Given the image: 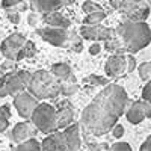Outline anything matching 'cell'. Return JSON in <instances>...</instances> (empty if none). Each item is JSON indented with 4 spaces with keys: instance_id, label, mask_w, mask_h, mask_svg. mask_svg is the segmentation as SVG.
Listing matches in <instances>:
<instances>
[{
    "instance_id": "6da1fadb",
    "label": "cell",
    "mask_w": 151,
    "mask_h": 151,
    "mask_svg": "<svg viewBox=\"0 0 151 151\" xmlns=\"http://www.w3.org/2000/svg\"><path fill=\"white\" fill-rule=\"evenodd\" d=\"M129 104L127 92L119 85L107 83L101 92L88 104L82 113L80 127L92 136H103L110 132Z\"/></svg>"
},
{
    "instance_id": "7a4b0ae2",
    "label": "cell",
    "mask_w": 151,
    "mask_h": 151,
    "mask_svg": "<svg viewBox=\"0 0 151 151\" xmlns=\"http://www.w3.org/2000/svg\"><path fill=\"white\" fill-rule=\"evenodd\" d=\"M116 35L119 36L121 42L124 44L125 52L130 55L137 53L139 50L145 48L151 41L150 27L145 21L125 20L118 26Z\"/></svg>"
},
{
    "instance_id": "3957f363",
    "label": "cell",
    "mask_w": 151,
    "mask_h": 151,
    "mask_svg": "<svg viewBox=\"0 0 151 151\" xmlns=\"http://www.w3.org/2000/svg\"><path fill=\"white\" fill-rule=\"evenodd\" d=\"M40 145L41 151H82L80 127L77 124H70L65 129L47 134Z\"/></svg>"
},
{
    "instance_id": "277c9868",
    "label": "cell",
    "mask_w": 151,
    "mask_h": 151,
    "mask_svg": "<svg viewBox=\"0 0 151 151\" xmlns=\"http://www.w3.org/2000/svg\"><path fill=\"white\" fill-rule=\"evenodd\" d=\"M59 86L60 82L52 74V71L38 70L32 73L30 82L26 89L36 100H48V98H56L60 94Z\"/></svg>"
},
{
    "instance_id": "5b68a950",
    "label": "cell",
    "mask_w": 151,
    "mask_h": 151,
    "mask_svg": "<svg viewBox=\"0 0 151 151\" xmlns=\"http://www.w3.org/2000/svg\"><path fill=\"white\" fill-rule=\"evenodd\" d=\"M30 121L36 127V130L42 132L44 134H50L58 130L55 106L48 103H38L30 115Z\"/></svg>"
},
{
    "instance_id": "8992f818",
    "label": "cell",
    "mask_w": 151,
    "mask_h": 151,
    "mask_svg": "<svg viewBox=\"0 0 151 151\" xmlns=\"http://www.w3.org/2000/svg\"><path fill=\"white\" fill-rule=\"evenodd\" d=\"M32 77V73L29 71H11L3 74L0 79V98L8 95H15L20 91H24L27 88Z\"/></svg>"
},
{
    "instance_id": "52a82bcc",
    "label": "cell",
    "mask_w": 151,
    "mask_h": 151,
    "mask_svg": "<svg viewBox=\"0 0 151 151\" xmlns=\"http://www.w3.org/2000/svg\"><path fill=\"white\" fill-rule=\"evenodd\" d=\"M118 9L125 15V18L132 21H145L150 15V5H147L144 0H141V2H124V0H119Z\"/></svg>"
},
{
    "instance_id": "ba28073f",
    "label": "cell",
    "mask_w": 151,
    "mask_h": 151,
    "mask_svg": "<svg viewBox=\"0 0 151 151\" xmlns=\"http://www.w3.org/2000/svg\"><path fill=\"white\" fill-rule=\"evenodd\" d=\"M27 40L24 38V35L21 33H12L9 35L6 40H3L2 45H0V52L2 55L6 58V59H11V60H15L18 59V55L21 52V48L24 45Z\"/></svg>"
},
{
    "instance_id": "9c48e42d",
    "label": "cell",
    "mask_w": 151,
    "mask_h": 151,
    "mask_svg": "<svg viewBox=\"0 0 151 151\" xmlns=\"http://www.w3.org/2000/svg\"><path fill=\"white\" fill-rule=\"evenodd\" d=\"M36 32H38V35H41V38L44 41H47L48 44L56 45V47H68V36H70L68 29L47 26V27H42V29H38Z\"/></svg>"
},
{
    "instance_id": "30bf717a",
    "label": "cell",
    "mask_w": 151,
    "mask_h": 151,
    "mask_svg": "<svg viewBox=\"0 0 151 151\" xmlns=\"http://www.w3.org/2000/svg\"><path fill=\"white\" fill-rule=\"evenodd\" d=\"M38 103L40 101H38L33 95H30L26 89L20 91L14 95V106H15L18 115L21 118H30L32 112H33V109L36 107Z\"/></svg>"
},
{
    "instance_id": "8fae6325",
    "label": "cell",
    "mask_w": 151,
    "mask_h": 151,
    "mask_svg": "<svg viewBox=\"0 0 151 151\" xmlns=\"http://www.w3.org/2000/svg\"><path fill=\"white\" fill-rule=\"evenodd\" d=\"M115 35H116L115 29L104 27L101 23L95 24V26H86V24H83L80 27V36L85 38V40H89V41H106Z\"/></svg>"
},
{
    "instance_id": "7c38bea8",
    "label": "cell",
    "mask_w": 151,
    "mask_h": 151,
    "mask_svg": "<svg viewBox=\"0 0 151 151\" xmlns=\"http://www.w3.org/2000/svg\"><path fill=\"white\" fill-rule=\"evenodd\" d=\"M127 112H125V116H127V121L132 124H139L147 118H151V103L150 101H133L130 103Z\"/></svg>"
},
{
    "instance_id": "4fadbf2b",
    "label": "cell",
    "mask_w": 151,
    "mask_h": 151,
    "mask_svg": "<svg viewBox=\"0 0 151 151\" xmlns=\"http://www.w3.org/2000/svg\"><path fill=\"white\" fill-rule=\"evenodd\" d=\"M104 73L112 79H116L124 73H127V59H125V55L124 53L112 55L104 65Z\"/></svg>"
},
{
    "instance_id": "5bb4252c",
    "label": "cell",
    "mask_w": 151,
    "mask_h": 151,
    "mask_svg": "<svg viewBox=\"0 0 151 151\" xmlns=\"http://www.w3.org/2000/svg\"><path fill=\"white\" fill-rule=\"evenodd\" d=\"M56 110V124H58V130L68 127L70 124L74 121V107L68 100H62L59 101L55 107Z\"/></svg>"
},
{
    "instance_id": "9a60e30c",
    "label": "cell",
    "mask_w": 151,
    "mask_h": 151,
    "mask_svg": "<svg viewBox=\"0 0 151 151\" xmlns=\"http://www.w3.org/2000/svg\"><path fill=\"white\" fill-rule=\"evenodd\" d=\"M36 134V127L32 124V121H23L14 125L12 129V141L15 144H21L24 141L35 137Z\"/></svg>"
},
{
    "instance_id": "2e32d148",
    "label": "cell",
    "mask_w": 151,
    "mask_h": 151,
    "mask_svg": "<svg viewBox=\"0 0 151 151\" xmlns=\"http://www.w3.org/2000/svg\"><path fill=\"white\" fill-rule=\"evenodd\" d=\"M42 20L47 26H52V27H60V29H68L71 26V21L62 15L60 12L58 11H53V12H45L42 14Z\"/></svg>"
},
{
    "instance_id": "e0dca14e",
    "label": "cell",
    "mask_w": 151,
    "mask_h": 151,
    "mask_svg": "<svg viewBox=\"0 0 151 151\" xmlns=\"http://www.w3.org/2000/svg\"><path fill=\"white\" fill-rule=\"evenodd\" d=\"M74 0H33L35 8L45 14V12H53V11H59L62 6H65L68 3H73Z\"/></svg>"
},
{
    "instance_id": "ac0fdd59",
    "label": "cell",
    "mask_w": 151,
    "mask_h": 151,
    "mask_svg": "<svg viewBox=\"0 0 151 151\" xmlns=\"http://www.w3.org/2000/svg\"><path fill=\"white\" fill-rule=\"evenodd\" d=\"M52 74L55 76V77L60 82V80H67V79H70V77H73V70H71V67L67 64V62H58V64H55L53 67H52Z\"/></svg>"
},
{
    "instance_id": "d6986e66",
    "label": "cell",
    "mask_w": 151,
    "mask_h": 151,
    "mask_svg": "<svg viewBox=\"0 0 151 151\" xmlns=\"http://www.w3.org/2000/svg\"><path fill=\"white\" fill-rule=\"evenodd\" d=\"M79 91V83L76 80V77L67 79V80H60V86H59V92L64 95V97H71L76 92Z\"/></svg>"
},
{
    "instance_id": "ffe728a7",
    "label": "cell",
    "mask_w": 151,
    "mask_h": 151,
    "mask_svg": "<svg viewBox=\"0 0 151 151\" xmlns=\"http://www.w3.org/2000/svg\"><path fill=\"white\" fill-rule=\"evenodd\" d=\"M104 48L107 50V52H115V53H124L125 52L124 44L121 42L118 35H115V36L109 38V40H106L104 41Z\"/></svg>"
},
{
    "instance_id": "44dd1931",
    "label": "cell",
    "mask_w": 151,
    "mask_h": 151,
    "mask_svg": "<svg viewBox=\"0 0 151 151\" xmlns=\"http://www.w3.org/2000/svg\"><path fill=\"white\" fill-rule=\"evenodd\" d=\"M104 18H106V12H104L103 9H100V11L86 14V17H85V20H83V24H86V26H95V24L101 23Z\"/></svg>"
},
{
    "instance_id": "7402d4cb",
    "label": "cell",
    "mask_w": 151,
    "mask_h": 151,
    "mask_svg": "<svg viewBox=\"0 0 151 151\" xmlns=\"http://www.w3.org/2000/svg\"><path fill=\"white\" fill-rule=\"evenodd\" d=\"M14 151H41V145L35 137H30V139L24 141L21 144H17Z\"/></svg>"
},
{
    "instance_id": "603a6c76",
    "label": "cell",
    "mask_w": 151,
    "mask_h": 151,
    "mask_svg": "<svg viewBox=\"0 0 151 151\" xmlns=\"http://www.w3.org/2000/svg\"><path fill=\"white\" fill-rule=\"evenodd\" d=\"M35 53H36V45H35V42L26 41V42H24V45H23V48H21L20 55H18L17 62L21 60V59H24V58H32V56H35Z\"/></svg>"
},
{
    "instance_id": "cb8c5ba5",
    "label": "cell",
    "mask_w": 151,
    "mask_h": 151,
    "mask_svg": "<svg viewBox=\"0 0 151 151\" xmlns=\"http://www.w3.org/2000/svg\"><path fill=\"white\" fill-rule=\"evenodd\" d=\"M9 118H11V110L9 106H0V132H5L9 125Z\"/></svg>"
},
{
    "instance_id": "d4e9b609",
    "label": "cell",
    "mask_w": 151,
    "mask_h": 151,
    "mask_svg": "<svg viewBox=\"0 0 151 151\" xmlns=\"http://www.w3.org/2000/svg\"><path fill=\"white\" fill-rule=\"evenodd\" d=\"M137 71H139V77L144 82H148L151 79V62H142V64H139Z\"/></svg>"
},
{
    "instance_id": "484cf974",
    "label": "cell",
    "mask_w": 151,
    "mask_h": 151,
    "mask_svg": "<svg viewBox=\"0 0 151 151\" xmlns=\"http://www.w3.org/2000/svg\"><path fill=\"white\" fill-rule=\"evenodd\" d=\"M82 9H83V12H86V14H89V12H95V11L103 9V8L100 6L98 3L92 2V0H86V2L83 3V6H82Z\"/></svg>"
},
{
    "instance_id": "4316f807",
    "label": "cell",
    "mask_w": 151,
    "mask_h": 151,
    "mask_svg": "<svg viewBox=\"0 0 151 151\" xmlns=\"http://www.w3.org/2000/svg\"><path fill=\"white\" fill-rule=\"evenodd\" d=\"M85 82H89L92 86H100V85H107L109 83V79H104V77H100V76H89Z\"/></svg>"
},
{
    "instance_id": "83f0119b",
    "label": "cell",
    "mask_w": 151,
    "mask_h": 151,
    "mask_svg": "<svg viewBox=\"0 0 151 151\" xmlns=\"http://www.w3.org/2000/svg\"><path fill=\"white\" fill-rule=\"evenodd\" d=\"M6 15L14 24H18V21H20V11L17 8H8L6 9Z\"/></svg>"
},
{
    "instance_id": "f1b7e54d",
    "label": "cell",
    "mask_w": 151,
    "mask_h": 151,
    "mask_svg": "<svg viewBox=\"0 0 151 151\" xmlns=\"http://www.w3.org/2000/svg\"><path fill=\"white\" fill-rule=\"evenodd\" d=\"M15 67H17V62H15V60L6 59L3 64L0 65V70H2V71L6 74V73H11V71H15Z\"/></svg>"
},
{
    "instance_id": "f546056e",
    "label": "cell",
    "mask_w": 151,
    "mask_h": 151,
    "mask_svg": "<svg viewBox=\"0 0 151 151\" xmlns=\"http://www.w3.org/2000/svg\"><path fill=\"white\" fill-rule=\"evenodd\" d=\"M109 151H133L130 144L127 142H118V144H113L112 147H109Z\"/></svg>"
},
{
    "instance_id": "4dcf8cb0",
    "label": "cell",
    "mask_w": 151,
    "mask_h": 151,
    "mask_svg": "<svg viewBox=\"0 0 151 151\" xmlns=\"http://www.w3.org/2000/svg\"><path fill=\"white\" fill-rule=\"evenodd\" d=\"M142 101H150L151 103V83L147 82V85L142 89Z\"/></svg>"
},
{
    "instance_id": "1f68e13d",
    "label": "cell",
    "mask_w": 151,
    "mask_h": 151,
    "mask_svg": "<svg viewBox=\"0 0 151 151\" xmlns=\"http://www.w3.org/2000/svg\"><path fill=\"white\" fill-rule=\"evenodd\" d=\"M125 59H127V73H133L136 70V59L132 56V55H127L125 56Z\"/></svg>"
},
{
    "instance_id": "d6a6232c",
    "label": "cell",
    "mask_w": 151,
    "mask_h": 151,
    "mask_svg": "<svg viewBox=\"0 0 151 151\" xmlns=\"http://www.w3.org/2000/svg\"><path fill=\"white\" fill-rule=\"evenodd\" d=\"M110 132H112L113 137H121V136L124 134V127H122L121 124H118V122H116V124L110 129Z\"/></svg>"
},
{
    "instance_id": "836d02e7",
    "label": "cell",
    "mask_w": 151,
    "mask_h": 151,
    "mask_svg": "<svg viewBox=\"0 0 151 151\" xmlns=\"http://www.w3.org/2000/svg\"><path fill=\"white\" fill-rule=\"evenodd\" d=\"M21 3H23V0H2V6H3L5 9H8V8H15V6L21 5Z\"/></svg>"
},
{
    "instance_id": "e575fe53",
    "label": "cell",
    "mask_w": 151,
    "mask_h": 151,
    "mask_svg": "<svg viewBox=\"0 0 151 151\" xmlns=\"http://www.w3.org/2000/svg\"><path fill=\"white\" fill-rule=\"evenodd\" d=\"M89 148L92 151H109L107 144H91L89 142Z\"/></svg>"
},
{
    "instance_id": "d590c367",
    "label": "cell",
    "mask_w": 151,
    "mask_h": 151,
    "mask_svg": "<svg viewBox=\"0 0 151 151\" xmlns=\"http://www.w3.org/2000/svg\"><path fill=\"white\" fill-rule=\"evenodd\" d=\"M139 151H151V136H148L145 139V142L141 145Z\"/></svg>"
},
{
    "instance_id": "8d00e7d4",
    "label": "cell",
    "mask_w": 151,
    "mask_h": 151,
    "mask_svg": "<svg viewBox=\"0 0 151 151\" xmlns=\"http://www.w3.org/2000/svg\"><path fill=\"white\" fill-rule=\"evenodd\" d=\"M100 52H101V47H100V44H92L91 48H89V53H91V55H98Z\"/></svg>"
},
{
    "instance_id": "74e56055",
    "label": "cell",
    "mask_w": 151,
    "mask_h": 151,
    "mask_svg": "<svg viewBox=\"0 0 151 151\" xmlns=\"http://www.w3.org/2000/svg\"><path fill=\"white\" fill-rule=\"evenodd\" d=\"M110 5H112V8L118 9V6H119V0H110Z\"/></svg>"
},
{
    "instance_id": "f35d334b",
    "label": "cell",
    "mask_w": 151,
    "mask_h": 151,
    "mask_svg": "<svg viewBox=\"0 0 151 151\" xmlns=\"http://www.w3.org/2000/svg\"><path fill=\"white\" fill-rule=\"evenodd\" d=\"M3 74H5V73H3L2 70H0V79H2V77H3Z\"/></svg>"
}]
</instances>
